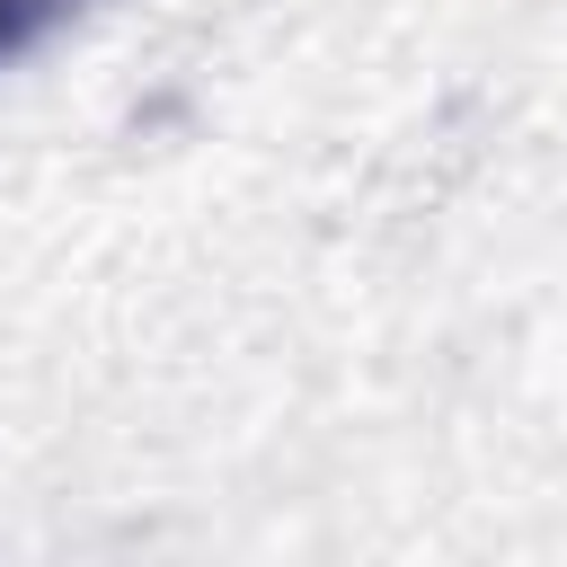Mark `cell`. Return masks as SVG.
Listing matches in <instances>:
<instances>
[{
  "instance_id": "obj_1",
  "label": "cell",
  "mask_w": 567,
  "mask_h": 567,
  "mask_svg": "<svg viewBox=\"0 0 567 567\" xmlns=\"http://www.w3.org/2000/svg\"><path fill=\"white\" fill-rule=\"evenodd\" d=\"M71 9H80V0H0V62H9V53H27L35 35H53Z\"/></svg>"
}]
</instances>
